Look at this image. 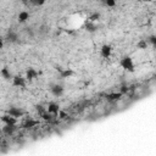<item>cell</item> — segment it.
<instances>
[{"instance_id": "3957f363", "label": "cell", "mask_w": 156, "mask_h": 156, "mask_svg": "<svg viewBox=\"0 0 156 156\" xmlns=\"http://www.w3.org/2000/svg\"><path fill=\"white\" fill-rule=\"evenodd\" d=\"M111 51H112L111 47H109V45H104L103 49H101V55L104 57H109L110 54H111Z\"/></svg>"}, {"instance_id": "6da1fadb", "label": "cell", "mask_w": 156, "mask_h": 156, "mask_svg": "<svg viewBox=\"0 0 156 156\" xmlns=\"http://www.w3.org/2000/svg\"><path fill=\"white\" fill-rule=\"evenodd\" d=\"M121 66L122 68H125V70H128V71H132L133 67H134V63H133V60L131 57H123L121 60Z\"/></svg>"}, {"instance_id": "5b68a950", "label": "cell", "mask_w": 156, "mask_h": 156, "mask_svg": "<svg viewBox=\"0 0 156 156\" xmlns=\"http://www.w3.org/2000/svg\"><path fill=\"white\" fill-rule=\"evenodd\" d=\"M105 5H106V6H113L115 3L113 1H107V3H105Z\"/></svg>"}, {"instance_id": "7a4b0ae2", "label": "cell", "mask_w": 156, "mask_h": 156, "mask_svg": "<svg viewBox=\"0 0 156 156\" xmlns=\"http://www.w3.org/2000/svg\"><path fill=\"white\" fill-rule=\"evenodd\" d=\"M12 84L15 87H25L26 81H25V78H22L20 76H16V77L12 78Z\"/></svg>"}, {"instance_id": "277c9868", "label": "cell", "mask_w": 156, "mask_h": 156, "mask_svg": "<svg viewBox=\"0 0 156 156\" xmlns=\"http://www.w3.org/2000/svg\"><path fill=\"white\" fill-rule=\"evenodd\" d=\"M18 20L21 22H25L26 20H28V13L27 12H21L20 15H18Z\"/></svg>"}]
</instances>
